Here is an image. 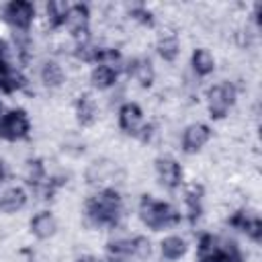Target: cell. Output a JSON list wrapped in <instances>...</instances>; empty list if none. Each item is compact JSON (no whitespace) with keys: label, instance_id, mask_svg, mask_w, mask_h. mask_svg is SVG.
Returning <instances> with one entry per match:
<instances>
[{"label":"cell","instance_id":"6da1fadb","mask_svg":"<svg viewBox=\"0 0 262 262\" xmlns=\"http://www.w3.org/2000/svg\"><path fill=\"white\" fill-rule=\"evenodd\" d=\"M84 221L94 229H117L125 217V199L119 188H96L82 207Z\"/></svg>","mask_w":262,"mask_h":262},{"label":"cell","instance_id":"ffe728a7","mask_svg":"<svg viewBox=\"0 0 262 262\" xmlns=\"http://www.w3.org/2000/svg\"><path fill=\"white\" fill-rule=\"evenodd\" d=\"M29 84V78L25 76L23 68H18L14 61H2L0 63V94L10 96L20 90H25Z\"/></svg>","mask_w":262,"mask_h":262},{"label":"cell","instance_id":"7a4b0ae2","mask_svg":"<svg viewBox=\"0 0 262 262\" xmlns=\"http://www.w3.org/2000/svg\"><path fill=\"white\" fill-rule=\"evenodd\" d=\"M137 217L147 227L149 231H164V229H174L182 223V211L166 201L158 199L154 194H141L137 201Z\"/></svg>","mask_w":262,"mask_h":262},{"label":"cell","instance_id":"3957f363","mask_svg":"<svg viewBox=\"0 0 262 262\" xmlns=\"http://www.w3.org/2000/svg\"><path fill=\"white\" fill-rule=\"evenodd\" d=\"M237 94H239V90L233 80H219V82L211 84L205 90V106H207L209 117L213 121L227 119L237 102Z\"/></svg>","mask_w":262,"mask_h":262},{"label":"cell","instance_id":"7c38bea8","mask_svg":"<svg viewBox=\"0 0 262 262\" xmlns=\"http://www.w3.org/2000/svg\"><path fill=\"white\" fill-rule=\"evenodd\" d=\"M123 74L135 82L139 88H151L156 82V66L147 55H133L129 59H125L123 63Z\"/></svg>","mask_w":262,"mask_h":262},{"label":"cell","instance_id":"277c9868","mask_svg":"<svg viewBox=\"0 0 262 262\" xmlns=\"http://www.w3.org/2000/svg\"><path fill=\"white\" fill-rule=\"evenodd\" d=\"M33 131L29 113L23 106H0V139L6 143H20Z\"/></svg>","mask_w":262,"mask_h":262},{"label":"cell","instance_id":"9a60e30c","mask_svg":"<svg viewBox=\"0 0 262 262\" xmlns=\"http://www.w3.org/2000/svg\"><path fill=\"white\" fill-rule=\"evenodd\" d=\"M31 192L25 184H4L0 188V213L16 215L29 205Z\"/></svg>","mask_w":262,"mask_h":262},{"label":"cell","instance_id":"7402d4cb","mask_svg":"<svg viewBox=\"0 0 262 262\" xmlns=\"http://www.w3.org/2000/svg\"><path fill=\"white\" fill-rule=\"evenodd\" d=\"M188 66H190V72H192V76L196 80H205V78H209V76L215 74L217 59H215V55H213L211 49H207V47H194L192 53H190V63Z\"/></svg>","mask_w":262,"mask_h":262},{"label":"cell","instance_id":"5bb4252c","mask_svg":"<svg viewBox=\"0 0 262 262\" xmlns=\"http://www.w3.org/2000/svg\"><path fill=\"white\" fill-rule=\"evenodd\" d=\"M37 78H39V82H41L43 88H47V90H59L68 82V72H66L63 63L57 57H45L37 66Z\"/></svg>","mask_w":262,"mask_h":262},{"label":"cell","instance_id":"484cf974","mask_svg":"<svg viewBox=\"0 0 262 262\" xmlns=\"http://www.w3.org/2000/svg\"><path fill=\"white\" fill-rule=\"evenodd\" d=\"M154 256V242L143 235V233H135L131 235V252L129 258L133 262H149Z\"/></svg>","mask_w":262,"mask_h":262},{"label":"cell","instance_id":"30bf717a","mask_svg":"<svg viewBox=\"0 0 262 262\" xmlns=\"http://www.w3.org/2000/svg\"><path fill=\"white\" fill-rule=\"evenodd\" d=\"M63 29L70 39H80L92 33V10L86 2H74L68 8Z\"/></svg>","mask_w":262,"mask_h":262},{"label":"cell","instance_id":"cb8c5ba5","mask_svg":"<svg viewBox=\"0 0 262 262\" xmlns=\"http://www.w3.org/2000/svg\"><path fill=\"white\" fill-rule=\"evenodd\" d=\"M156 53L158 57L164 61V63H176L180 53H182V43H180V37L172 31H164L158 35L156 39Z\"/></svg>","mask_w":262,"mask_h":262},{"label":"cell","instance_id":"9c48e42d","mask_svg":"<svg viewBox=\"0 0 262 262\" xmlns=\"http://www.w3.org/2000/svg\"><path fill=\"white\" fill-rule=\"evenodd\" d=\"M227 225L231 229L244 233L252 244L262 242V219L256 211H252L248 207H239V209L231 211L227 217Z\"/></svg>","mask_w":262,"mask_h":262},{"label":"cell","instance_id":"8fae6325","mask_svg":"<svg viewBox=\"0 0 262 262\" xmlns=\"http://www.w3.org/2000/svg\"><path fill=\"white\" fill-rule=\"evenodd\" d=\"M143 125H145V113L139 102L127 98L121 104H117V127L121 133L129 137H137Z\"/></svg>","mask_w":262,"mask_h":262},{"label":"cell","instance_id":"603a6c76","mask_svg":"<svg viewBox=\"0 0 262 262\" xmlns=\"http://www.w3.org/2000/svg\"><path fill=\"white\" fill-rule=\"evenodd\" d=\"M196 262H221V235L201 231L196 237Z\"/></svg>","mask_w":262,"mask_h":262},{"label":"cell","instance_id":"f546056e","mask_svg":"<svg viewBox=\"0 0 262 262\" xmlns=\"http://www.w3.org/2000/svg\"><path fill=\"white\" fill-rule=\"evenodd\" d=\"M104 262H133V260H129V258H104Z\"/></svg>","mask_w":262,"mask_h":262},{"label":"cell","instance_id":"52a82bcc","mask_svg":"<svg viewBox=\"0 0 262 262\" xmlns=\"http://www.w3.org/2000/svg\"><path fill=\"white\" fill-rule=\"evenodd\" d=\"M154 176L158 184L168 192H174L184 184V168L170 154H162L154 160Z\"/></svg>","mask_w":262,"mask_h":262},{"label":"cell","instance_id":"8992f818","mask_svg":"<svg viewBox=\"0 0 262 262\" xmlns=\"http://www.w3.org/2000/svg\"><path fill=\"white\" fill-rule=\"evenodd\" d=\"M2 20L14 33H31L37 20V6L29 0H10L0 8Z\"/></svg>","mask_w":262,"mask_h":262},{"label":"cell","instance_id":"5b68a950","mask_svg":"<svg viewBox=\"0 0 262 262\" xmlns=\"http://www.w3.org/2000/svg\"><path fill=\"white\" fill-rule=\"evenodd\" d=\"M123 178H125L123 168L111 158H94L84 168V180L94 188H106V186L117 188V184Z\"/></svg>","mask_w":262,"mask_h":262},{"label":"cell","instance_id":"4316f807","mask_svg":"<svg viewBox=\"0 0 262 262\" xmlns=\"http://www.w3.org/2000/svg\"><path fill=\"white\" fill-rule=\"evenodd\" d=\"M2 61H14V57H12L10 39H6V37L0 35V63H2Z\"/></svg>","mask_w":262,"mask_h":262},{"label":"cell","instance_id":"d6986e66","mask_svg":"<svg viewBox=\"0 0 262 262\" xmlns=\"http://www.w3.org/2000/svg\"><path fill=\"white\" fill-rule=\"evenodd\" d=\"M121 74L123 72L119 68H113L106 63H94L90 66V72H88V84L96 92H111L121 84L119 82Z\"/></svg>","mask_w":262,"mask_h":262},{"label":"cell","instance_id":"ac0fdd59","mask_svg":"<svg viewBox=\"0 0 262 262\" xmlns=\"http://www.w3.org/2000/svg\"><path fill=\"white\" fill-rule=\"evenodd\" d=\"M59 229L57 217L51 209H39L29 219V233L39 242H49Z\"/></svg>","mask_w":262,"mask_h":262},{"label":"cell","instance_id":"e0dca14e","mask_svg":"<svg viewBox=\"0 0 262 262\" xmlns=\"http://www.w3.org/2000/svg\"><path fill=\"white\" fill-rule=\"evenodd\" d=\"M51 174L47 170V164L43 158H27L23 164V184L29 188V192H39L47 182H49Z\"/></svg>","mask_w":262,"mask_h":262},{"label":"cell","instance_id":"4fadbf2b","mask_svg":"<svg viewBox=\"0 0 262 262\" xmlns=\"http://www.w3.org/2000/svg\"><path fill=\"white\" fill-rule=\"evenodd\" d=\"M205 213V186L196 180L182 184V217L194 225Z\"/></svg>","mask_w":262,"mask_h":262},{"label":"cell","instance_id":"d4e9b609","mask_svg":"<svg viewBox=\"0 0 262 262\" xmlns=\"http://www.w3.org/2000/svg\"><path fill=\"white\" fill-rule=\"evenodd\" d=\"M70 2L63 0H49L43 4V20H45V29H49L51 33L61 31L63 29V20L68 14Z\"/></svg>","mask_w":262,"mask_h":262},{"label":"cell","instance_id":"44dd1931","mask_svg":"<svg viewBox=\"0 0 262 262\" xmlns=\"http://www.w3.org/2000/svg\"><path fill=\"white\" fill-rule=\"evenodd\" d=\"M188 239L180 233H168L160 239L158 244V252L162 262H178L188 254Z\"/></svg>","mask_w":262,"mask_h":262},{"label":"cell","instance_id":"2e32d148","mask_svg":"<svg viewBox=\"0 0 262 262\" xmlns=\"http://www.w3.org/2000/svg\"><path fill=\"white\" fill-rule=\"evenodd\" d=\"M100 117V104L92 92H80L74 100V119L82 129H90L96 125Z\"/></svg>","mask_w":262,"mask_h":262},{"label":"cell","instance_id":"83f0119b","mask_svg":"<svg viewBox=\"0 0 262 262\" xmlns=\"http://www.w3.org/2000/svg\"><path fill=\"white\" fill-rule=\"evenodd\" d=\"M8 178H10V168H8L6 160L0 158V188H2L4 184H8Z\"/></svg>","mask_w":262,"mask_h":262},{"label":"cell","instance_id":"ba28073f","mask_svg":"<svg viewBox=\"0 0 262 262\" xmlns=\"http://www.w3.org/2000/svg\"><path fill=\"white\" fill-rule=\"evenodd\" d=\"M213 139V129L209 123L203 121H192L188 125L182 127L180 131V141H178V149L186 156H194L199 151L205 149V145Z\"/></svg>","mask_w":262,"mask_h":262},{"label":"cell","instance_id":"f1b7e54d","mask_svg":"<svg viewBox=\"0 0 262 262\" xmlns=\"http://www.w3.org/2000/svg\"><path fill=\"white\" fill-rule=\"evenodd\" d=\"M76 262H104V258H98L94 254H82L76 258Z\"/></svg>","mask_w":262,"mask_h":262}]
</instances>
